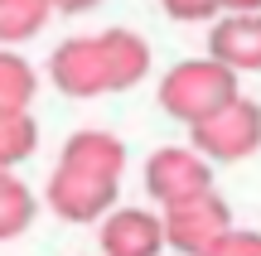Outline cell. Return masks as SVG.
<instances>
[{
	"instance_id": "cell-1",
	"label": "cell",
	"mask_w": 261,
	"mask_h": 256,
	"mask_svg": "<svg viewBox=\"0 0 261 256\" xmlns=\"http://www.w3.org/2000/svg\"><path fill=\"white\" fill-rule=\"evenodd\" d=\"M150 48L130 29H107L92 39H68L54 48L48 73H54L58 92L68 97H102V92H126L145 77Z\"/></svg>"
},
{
	"instance_id": "cell-2",
	"label": "cell",
	"mask_w": 261,
	"mask_h": 256,
	"mask_svg": "<svg viewBox=\"0 0 261 256\" xmlns=\"http://www.w3.org/2000/svg\"><path fill=\"white\" fill-rule=\"evenodd\" d=\"M237 68L218 63V58H189V63L169 68L165 82H160V106H165L174 121H208L213 111H223L227 102H237Z\"/></svg>"
},
{
	"instance_id": "cell-3",
	"label": "cell",
	"mask_w": 261,
	"mask_h": 256,
	"mask_svg": "<svg viewBox=\"0 0 261 256\" xmlns=\"http://www.w3.org/2000/svg\"><path fill=\"white\" fill-rule=\"evenodd\" d=\"M227 232H232V213H227V203L213 189L165 208V237H169V247L184 251V256H208Z\"/></svg>"
},
{
	"instance_id": "cell-4",
	"label": "cell",
	"mask_w": 261,
	"mask_h": 256,
	"mask_svg": "<svg viewBox=\"0 0 261 256\" xmlns=\"http://www.w3.org/2000/svg\"><path fill=\"white\" fill-rule=\"evenodd\" d=\"M189 131H194V150L208 155V160H247L261 145V106L237 97V102H227L223 111H213L208 121L189 126Z\"/></svg>"
},
{
	"instance_id": "cell-5",
	"label": "cell",
	"mask_w": 261,
	"mask_h": 256,
	"mask_svg": "<svg viewBox=\"0 0 261 256\" xmlns=\"http://www.w3.org/2000/svg\"><path fill=\"white\" fill-rule=\"evenodd\" d=\"M116 189H121V179L77 169V164H58L48 179V208L63 222H102L116 203Z\"/></svg>"
},
{
	"instance_id": "cell-6",
	"label": "cell",
	"mask_w": 261,
	"mask_h": 256,
	"mask_svg": "<svg viewBox=\"0 0 261 256\" xmlns=\"http://www.w3.org/2000/svg\"><path fill=\"white\" fill-rule=\"evenodd\" d=\"M145 189H150V198H155L160 208H174V203H184V198L208 193V189H213L208 155L179 150V145L155 150V155H150V164H145Z\"/></svg>"
},
{
	"instance_id": "cell-7",
	"label": "cell",
	"mask_w": 261,
	"mask_h": 256,
	"mask_svg": "<svg viewBox=\"0 0 261 256\" xmlns=\"http://www.w3.org/2000/svg\"><path fill=\"white\" fill-rule=\"evenodd\" d=\"M165 218L145 208H121L102 218V251L107 256H160L165 247Z\"/></svg>"
},
{
	"instance_id": "cell-8",
	"label": "cell",
	"mask_w": 261,
	"mask_h": 256,
	"mask_svg": "<svg viewBox=\"0 0 261 256\" xmlns=\"http://www.w3.org/2000/svg\"><path fill=\"white\" fill-rule=\"evenodd\" d=\"M208 53L218 63L237 68V73H256L261 68V10H232L227 19H218V29L208 34Z\"/></svg>"
},
{
	"instance_id": "cell-9",
	"label": "cell",
	"mask_w": 261,
	"mask_h": 256,
	"mask_svg": "<svg viewBox=\"0 0 261 256\" xmlns=\"http://www.w3.org/2000/svg\"><path fill=\"white\" fill-rule=\"evenodd\" d=\"M58 164H77V169H92V174H107V179H121V169H126V145L116 140L112 131H77V135H68Z\"/></svg>"
},
{
	"instance_id": "cell-10",
	"label": "cell",
	"mask_w": 261,
	"mask_h": 256,
	"mask_svg": "<svg viewBox=\"0 0 261 256\" xmlns=\"http://www.w3.org/2000/svg\"><path fill=\"white\" fill-rule=\"evenodd\" d=\"M54 15V0H0V44H24Z\"/></svg>"
},
{
	"instance_id": "cell-11",
	"label": "cell",
	"mask_w": 261,
	"mask_h": 256,
	"mask_svg": "<svg viewBox=\"0 0 261 256\" xmlns=\"http://www.w3.org/2000/svg\"><path fill=\"white\" fill-rule=\"evenodd\" d=\"M29 222H34V193L15 179V169L0 164V242L19 237Z\"/></svg>"
},
{
	"instance_id": "cell-12",
	"label": "cell",
	"mask_w": 261,
	"mask_h": 256,
	"mask_svg": "<svg viewBox=\"0 0 261 256\" xmlns=\"http://www.w3.org/2000/svg\"><path fill=\"white\" fill-rule=\"evenodd\" d=\"M39 145V126L29 111H0V164L15 169L19 160H29Z\"/></svg>"
},
{
	"instance_id": "cell-13",
	"label": "cell",
	"mask_w": 261,
	"mask_h": 256,
	"mask_svg": "<svg viewBox=\"0 0 261 256\" xmlns=\"http://www.w3.org/2000/svg\"><path fill=\"white\" fill-rule=\"evenodd\" d=\"M34 68L19 53H0V111H29L34 102Z\"/></svg>"
},
{
	"instance_id": "cell-14",
	"label": "cell",
	"mask_w": 261,
	"mask_h": 256,
	"mask_svg": "<svg viewBox=\"0 0 261 256\" xmlns=\"http://www.w3.org/2000/svg\"><path fill=\"white\" fill-rule=\"evenodd\" d=\"M169 19H184V24H198V19H213L223 10V0H160Z\"/></svg>"
},
{
	"instance_id": "cell-15",
	"label": "cell",
	"mask_w": 261,
	"mask_h": 256,
	"mask_svg": "<svg viewBox=\"0 0 261 256\" xmlns=\"http://www.w3.org/2000/svg\"><path fill=\"white\" fill-rule=\"evenodd\" d=\"M208 256H261V232H237L232 227Z\"/></svg>"
},
{
	"instance_id": "cell-16",
	"label": "cell",
	"mask_w": 261,
	"mask_h": 256,
	"mask_svg": "<svg viewBox=\"0 0 261 256\" xmlns=\"http://www.w3.org/2000/svg\"><path fill=\"white\" fill-rule=\"evenodd\" d=\"M102 0H54V10H63V15H87V10H97Z\"/></svg>"
},
{
	"instance_id": "cell-17",
	"label": "cell",
	"mask_w": 261,
	"mask_h": 256,
	"mask_svg": "<svg viewBox=\"0 0 261 256\" xmlns=\"http://www.w3.org/2000/svg\"><path fill=\"white\" fill-rule=\"evenodd\" d=\"M223 10H261V0H223Z\"/></svg>"
}]
</instances>
